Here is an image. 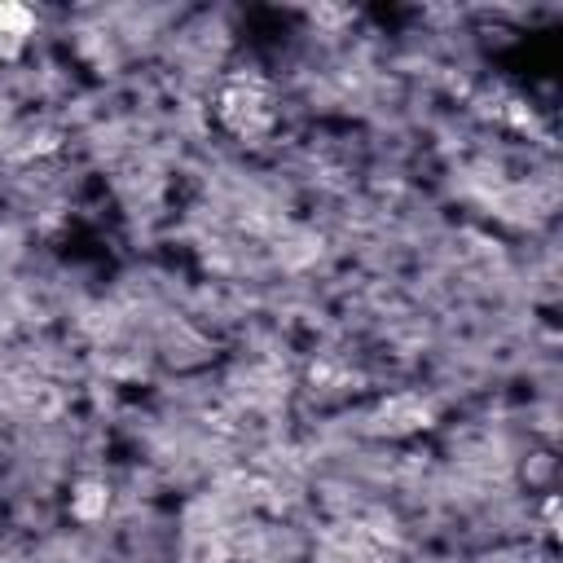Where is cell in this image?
Returning a JSON list of instances; mask_svg holds the SVG:
<instances>
[{"mask_svg": "<svg viewBox=\"0 0 563 563\" xmlns=\"http://www.w3.org/2000/svg\"><path fill=\"white\" fill-rule=\"evenodd\" d=\"M35 31V13L26 4H0V40H22Z\"/></svg>", "mask_w": 563, "mask_h": 563, "instance_id": "4", "label": "cell"}, {"mask_svg": "<svg viewBox=\"0 0 563 563\" xmlns=\"http://www.w3.org/2000/svg\"><path fill=\"white\" fill-rule=\"evenodd\" d=\"M378 418H383L387 431H418V427L431 422V400H422L418 391H396V396L383 400Z\"/></svg>", "mask_w": 563, "mask_h": 563, "instance_id": "2", "label": "cell"}, {"mask_svg": "<svg viewBox=\"0 0 563 563\" xmlns=\"http://www.w3.org/2000/svg\"><path fill=\"white\" fill-rule=\"evenodd\" d=\"M216 119L233 136H260L277 119L273 84L260 70H229L216 88Z\"/></svg>", "mask_w": 563, "mask_h": 563, "instance_id": "1", "label": "cell"}, {"mask_svg": "<svg viewBox=\"0 0 563 563\" xmlns=\"http://www.w3.org/2000/svg\"><path fill=\"white\" fill-rule=\"evenodd\" d=\"M70 515L79 519V523H97L106 510H110V488H106V479H79L75 488H70Z\"/></svg>", "mask_w": 563, "mask_h": 563, "instance_id": "3", "label": "cell"}]
</instances>
